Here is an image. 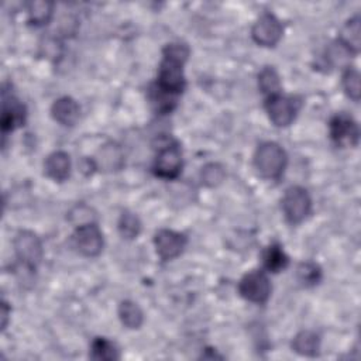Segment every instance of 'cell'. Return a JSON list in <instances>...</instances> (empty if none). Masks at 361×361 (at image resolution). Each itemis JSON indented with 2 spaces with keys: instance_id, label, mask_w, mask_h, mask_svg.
Returning a JSON list of instances; mask_svg holds the SVG:
<instances>
[{
  "instance_id": "23",
  "label": "cell",
  "mask_w": 361,
  "mask_h": 361,
  "mask_svg": "<svg viewBox=\"0 0 361 361\" xmlns=\"http://www.w3.org/2000/svg\"><path fill=\"white\" fill-rule=\"evenodd\" d=\"M258 85L261 92L269 97L281 93V80L278 72L272 66H265L258 75Z\"/></svg>"
},
{
  "instance_id": "14",
  "label": "cell",
  "mask_w": 361,
  "mask_h": 361,
  "mask_svg": "<svg viewBox=\"0 0 361 361\" xmlns=\"http://www.w3.org/2000/svg\"><path fill=\"white\" fill-rule=\"evenodd\" d=\"M123 164H124V157H123L121 148L114 142L104 144L99 149V152L94 158V165L99 169H103L106 172L118 171V169H121Z\"/></svg>"
},
{
  "instance_id": "7",
  "label": "cell",
  "mask_w": 361,
  "mask_h": 361,
  "mask_svg": "<svg viewBox=\"0 0 361 361\" xmlns=\"http://www.w3.org/2000/svg\"><path fill=\"white\" fill-rule=\"evenodd\" d=\"M182 169V151L176 142L159 148L154 161V173L164 179H173Z\"/></svg>"
},
{
  "instance_id": "12",
  "label": "cell",
  "mask_w": 361,
  "mask_h": 361,
  "mask_svg": "<svg viewBox=\"0 0 361 361\" xmlns=\"http://www.w3.org/2000/svg\"><path fill=\"white\" fill-rule=\"evenodd\" d=\"M1 100V130L3 134H6L24 123L25 107L17 97L11 93L8 94L6 90H3Z\"/></svg>"
},
{
  "instance_id": "21",
  "label": "cell",
  "mask_w": 361,
  "mask_h": 361,
  "mask_svg": "<svg viewBox=\"0 0 361 361\" xmlns=\"http://www.w3.org/2000/svg\"><path fill=\"white\" fill-rule=\"evenodd\" d=\"M296 279L305 288H312L317 285L322 279V269L317 264L312 261L300 262L296 267Z\"/></svg>"
},
{
  "instance_id": "19",
  "label": "cell",
  "mask_w": 361,
  "mask_h": 361,
  "mask_svg": "<svg viewBox=\"0 0 361 361\" xmlns=\"http://www.w3.org/2000/svg\"><path fill=\"white\" fill-rule=\"evenodd\" d=\"M118 317L127 329H140L144 322V313L133 300H123L118 306Z\"/></svg>"
},
{
  "instance_id": "17",
  "label": "cell",
  "mask_w": 361,
  "mask_h": 361,
  "mask_svg": "<svg viewBox=\"0 0 361 361\" xmlns=\"http://www.w3.org/2000/svg\"><path fill=\"white\" fill-rule=\"evenodd\" d=\"M292 348L300 355L314 357L319 354L320 350V338L312 330H302L293 337Z\"/></svg>"
},
{
  "instance_id": "28",
  "label": "cell",
  "mask_w": 361,
  "mask_h": 361,
  "mask_svg": "<svg viewBox=\"0 0 361 361\" xmlns=\"http://www.w3.org/2000/svg\"><path fill=\"white\" fill-rule=\"evenodd\" d=\"M8 314H10L8 303H7V302H3V303H1V329H3V330H4V329H6V326H7Z\"/></svg>"
},
{
  "instance_id": "15",
  "label": "cell",
  "mask_w": 361,
  "mask_h": 361,
  "mask_svg": "<svg viewBox=\"0 0 361 361\" xmlns=\"http://www.w3.org/2000/svg\"><path fill=\"white\" fill-rule=\"evenodd\" d=\"M79 104L69 96L56 99L51 107L54 120L62 126H73L79 118Z\"/></svg>"
},
{
  "instance_id": "16",
  "label": "cell",
  "mask_w": 361,
  "mask_h": 361,
  "mask_svg": "<svg viewBox=\"0 0 361 361\" xmlns=\"http://www.w3.org/2000/svg\"><path fill=\"white\" fill-rule=\"evenodd\" d=\"M361 25H360V17L354 16L351 17L340 30L338 34V42L340 45L348 51L350 54H358L361 48Z\"/></svg>"
},
{
  "instance_id": "26",
  "label": "cell",
  "mask_w": 361,
  "mask_h": 361,
  "mask_svg": "<svg viewBox=\"0 0 361 361\" xmlns=\"http://www.w3.org/2000/svg\"><path fill=\"white\" fill-rule=\"evenodd\" d=\"M343 87L350 99L354 102L360 100L361 87H360V73L354 68H347L343 73Z\"/></svg>"
},
{
  "instance_id": "11",
  "label": "cell",
  "mask_w": 361,
  "mask_h": 361,
  "mask_svg": "<svg viewBox=\"0 0 361 361\" xmlns=\"http://www.w3.org/2000/svg\"><path fill=\"white\" fill-rule=\"evenodd\" d=\"M186 235L173 230L162 228L154 235V245L161 259L169 261L182 254L186 247Z\"/></svg>"
},
{
  "instance_id": "4",
  "label": "cell",
  "mask_w": 361,
  "mask_h": 361,
  "mask_svg": "<svg viewBox=\"0 0 361 361\" xmlns=\"http://www.w3.org/2000/svg\"><path fill=\"white\" fill-rule=\"evenodd\" d=\"M14 252L18 261L28 269H35L42 259V244L39 237L30 230H20L13 241Z\"/></svg>"
},
{
  "instance_id": "6",
  "label": "cell",
  "mask_w": 361,
  "mask_h": 361,
  "mask_svg": "<svg viewBox=\"0 0 361 361\" xmlns=\"http://www.w3.org/2000/svg\"><path fill=\"white\" fill-rule=\"evenodd\" d=\"M238 292L245 300L262 305L269 299L271 282L265 272L251 271L241 278Z\"/></svg>"
},
{
  "instance_id": "8",
  "label": "cell",
  "mask_w": 361,
  "mask_h": 361,
  "mask_svg": "<svg viewBox=\"0 0 361 361\" xmlns=\"http://www.w3.org/2000/svg\"><path fill=\"white\" fill-rule=\"evenodd\" d=\"M283 27L272 13L261 14L251 28L252 39L262 47H275L282 38Z\"/></svg>"
},
{
  "instance_id": "24",
  "label": "cell",
  "mask_w": 361,
  "mask_h": 361,
  "mask_svg": "<svg viewBox=\"0 0 361 361\" xmlns=\"http://www.w3.org/2000/svg\"><path fill=\"white\" fill-rule=\"evenodd\" d=\"M118 231L123 238L133 240L141 231V221L140 219L131 212H123L118 219Z\"/></svg>"
},
{
  "instance_id": "20",
  "label": "cell",
  "mask_w": 361,
  "mask_h": 361,
  "mask_svg": "<svg viewBox=\"0 0 361 361\" xmlns=\"http://www.w3.org/2000/svg\"><path fill=\"white\" fill-rule=\"evenodd\" d=\"M54 13V4L45 0H37L31 1L27 6V14L28 21L34 25H44L49 23Z\"/></svg>"
},
{
  "instance_id": "10",
  "label": "cell",
  "mask_w": 361,
  "mask_h": 361,
  "mask_svg": "<svg viewBox=\"0 0 361 361\" xmlns=\"http://www.w3.org/2000/svg\"><path fill=\"white\" fill-rule=\"evenodd\" d=\"M73 243L78 251L85 257H97L103 248V234L96 223L76 227Z\"/></svg>"
},
{
  "instance_id": "5",
  "label": "cell",
  "mask_w": 361,
  "mask_h": 361,
  "mask_svg": "<svg viewBox=\"0 0 361 361\" xmlns=\"http://www.w3.org/2000/svg\"><path fill=\"white\" fill-rule=\"evenodd\" d=\"M265 109L269 120L276 127H286L295 120V116L299 110V102H296V99L292 96L276 93L267 97Z\"/></svg>"
},
{
  "instance_id": "18",
  "label": "cell",
  "mask_w": 361,
  "mask_h": 361,
  "mask_svg": "<svg viewBox=\"0 0 361 361\" xmlns=\"http://www.w3.org/2000/svg\"><path fill=\"white\" fill-rule=\"evenodd\" d=\"M262 261H264V267L269 272H279L285 269L289 264L288 255L285 254V251L278 243H272L265 248L262 254Z\"/></svg>"
},
{
  "instance_id": "25",
  "label": "cell",
  "mask_w": 361,
  "mask_h": 361,
  "mask_svg": "<svg viewBox=\"0 0 361 361\" xmlns=\"http://www.w3.org/2000/svg\"><path fill=\"white\" fill-rule=\"evenodd\" d=\"M224 178H226V169L219 162H209L202 168L200 179L209 188L219 186L224 180Z\"/></svg>"
},
{
  "instance_id": "3",
  "label": "cell",
  "mask_w": 361,
  "mask_h": 361,
  "mask_svg": "<svg viewBox=\"0 0 361 361\" xmlns=\"http://www.w3.org/2000/svg\"><path fill=\"white\" fill-rule=\"evenodd\" d=\"M312 210V199L302 186H290L282 197V212L290 224L302 223Z\"/></svg>"
},
{
  "instance_id": "2",
  "label": "cell",
  "mask_w": 361,
  "mask_h": 361,
  "mask_svg": "<svg viewBox=\"0 0 361 361\" xmlns=\"http://www.w3.org/2000/svg\"><path fill=\"white\" fill-rule=\"evenodd\" d=\"M288 164L285 149L272 141L262 142L257 147L254 154V166L257 172L265 179H278L283 173Z\"/></svg>"
},
{
  "instance_id": "13",
  "label": "cell",
  "mask_w": 361,
  "mask_h": 361,
  "mask_svg": "<svg viewBox=\"0 0 361 361\" xmlns=\"http://www.w3.org/2000/svg\"><path fill=\"white\" fill-rule=\"evenodd\" d=\"M44 173L56 182H63L71 173L69 155L63 151L49 154L44 162Z\"/></svg>"
},
{
  "instance_id": "9",
  "label": "cell",
  "mask_w": 361,
  "mask_h": 361,
  "mask_svg": "<svg viewBox=\"0 0 361 361\" xmlns=\"http://www.w3.org/2000/svg\"><path fill=\"white\" fill-rule=\"evenodd\" d=\"M330 137L338 147H355L360 138V130L357 123L348 114H336L329 124Z\"/></svg>"
},
{
  "instance_id": "1",
  "label": "cell",
  "mask_w": 361,
  "mask_h": 361,
  "mask_svg": "<svg viewBox=\"0 0 361 361\" xmlns=\"http://www.w3.org/2000/svg\"><path fill=\"white\" fill-rule=\"evenodd\" d=\"M189 47L182 42H171L162 51V61L158 69L157 87L171 96L182 93L186 80L183 65L189 58Z\"/></svg>"
},
{
  "instance_id": "27",
  "label": "cell",
  "mask_w": 361,
  "mask_h": 361,
  "mask_svg": "<svg viewBox=\"0 0 361 361\" xmlns=\"http://www.w3.org/2000/svg\"><path fill=\"white\" fill-rule=\"evenodd\" d=\"M69 221L75 226V227H80L85 224H90V223H96V213L92 207L86 206V204H76L75 207H72V210L69 212Z\"/></svg>"
},
{
  "instance_id": "22",
  "label": "cell",
  "mask_w": 361,
  "mask_h": 361,
  "mask_svg": "<svg viewBox=\"0 0 361 361\" xmlns=\"http://www.w3.org/2000/svg\"><path fill=\"white\" fill-rule=\"evenodd\" d=\"M120 357L117 347L114 343L104 337H97L92 341L90 345V358L93 360H103V361H111L117 360Z\"/></svg>"
}]
</instances>
